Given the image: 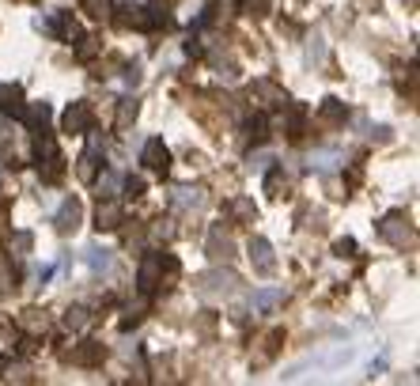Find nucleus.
<instances>
[{"mask_svg":"<svg viewBox=\"0 0 420 386\" xmlns=\"http://www.w3.org/2000/svg\"><path fill=\"white\" fill-rule=\"evenodd\" d=\"M38 167H42V178H46V182H57L61 174H64V159H61V151H53V156L38 159Z\"/></svg>","mask_w":420,"mask_h":386,"instance_id":"21","label":"nucleus"},{"mask_svg":"<svg viewBox=\"0 0 420 386\" xmlns=\"http://www.w3.org/2000/svg\"><path fill=\"white\" fill-rule=\"evenodd\" d=\"M140 292H156V288H163V257L159 254H148L140 261Z\"/></svg>","mask_w":420,"mask_h":386,"instance_id":"7","label":"nucleus"},{"mask_svg":"<svg viewBox=\"0 0 420 386\" xmlns=\"http://www.w3.org/2000/svg\"><path fill=\"white\" fill-rule=\"evenodd\" d=\"M125 84H129V87L140 84V64H129V68H125Z\"/></svg>","mask_w":420,"mask_h":386,"instance_id":"41","label":"nucleus"},{"mask_svg":"<svg viewBox=\"0 0 420 386\" xmlns=\"http://www.w3.org/2000/svg\"><path fill=\"white\" fill-rule=\"evenodd\" d=\"M345 118H349V110H345L341 99H326V102H322V110H318V122L322 125H341Z\"/></svg>","mask_w":420,"mask_h":386,"instance_id":"18","label":"nucleus"},{"mask_svg":"<svg viewBox=\"0 0 420 386\" xmlns=\"http://www.w3.org/2000/svg\"><path fill=\"white\" fill-rule=\"evenodd\" d=\"M250 261H254V269L262 273V277H269V273L277 269V257H273L269 239H262V235H254V239H250Z\"/></svg>","mask_w":420,"mask_h":386,"instance_id":"6","label":"nucleus"},{"mask_svg":"<svg viewBox=\"0 0 420 386\" xmlns=\"http://www.w3.org/2000/svg\"><path fill=\"white\" fill-rule=\"evenodd\" d=\"M80 8H84L91 19H107V15L114 12V4H110V0H80Z\"/></svg>","mask_w":420,"mask_h":386,"instance_id":"27","label":"nucleus"},{"mask_svg":"<svg viewBox=\"0 0 420 386\" xmlns=\"http://www.w3.org/2000/svg\"><path fill=\"white\" fill-rule=\"evenodd\" d=\"M231 212H235L242 223H254V220H257V208H254V201H242V197H239V201H231Z\"/></svg>","mask_w":420,"mask_h":386,"instance_id":"33","label":"nucleus"},{"mask_svg":"<svg viewBox=\"0 0 420 386\" xmlns=\"http://www.w3.org/2000/svg\"><path fill=\"white\" fill-rule=\"evenodd\" d=\"M121 190H125V197H140V193L148 190V182H144L140 174H129V178L121 182Z\"/></svg>","mask_w":420,"mask_h":386,"instance_id":"35","label":"nucleus"},{"mask_svg":"<svg viewBox=\"0 0 420 386\" xmlns=\"http://www.w3.org/2000/svg\"><path fill=\"white\" fill-rule=\"evenodd\" d=\"M334 254H337V257H352V254H356V243H352V239H337V243H334Z\"/></svg>","mask_w":420,"mask_h":386,"instance_id":"38","label":"nucleus"},{"mask_svg":"<svg viewBox=\"0 0 420 386\" xmlns=\"http://www.w3.org/2000/svg\"><path fill=\"white\" fill-rule=\"evenodd\" d=\"M38 27H42V30H50V35H57V38H76V35H80L69 12H57L50 23H42V19H38Z\"/></svg>","mask_w":420,"mask_h":386,"instance_id":"17","label":"nucleus"},{"mask_svg":"<svg viewBox=\"0 0 420 386\" xmlns=\"http://www.w3.org/2000/svg\"><path fill=\"white\" fill-rule=\"evenodd\" d=\"M95 186H99V197H114L121 190V178L118 174H95Z\"/></svg>","mask_w":420,"mask_h":386,"instance_id":"31","label":"nucleus"},{"mask_svg":"<svg viewBox=\"0 0 420 386\" xmlns=\"http://www.w3.org/2000/svg\"><path fill=\"white\" fill-rule=\"evenodd\" d=\"M84 261H87V269H95V273H99V269H110V250H107V246H87V250H84Z\"/></svg>","mask_w":420,"mask_h":386,"instance_id":"22","label":"nucleus"},{"mask_svg":"<svg viewBox=\"0 0 420 386\" xmlns=\"http://www.w3.org/2000/svg\"><path fill=\"white\" fill-rule=\"evenodd\" d=\"M136 114H140V102H136V99H121V107H118V129H121V133L136 122Z\"/></svg>","mask_w":420,"mask_h":386,"instance_id":"24","label":"nucleus"},{"mask_svg":"<svg viewBox=\"0 0 420 386\" xmlns=\"http://www.w3.org/2000/svg\"><path fill=\"white\" fill-rule=\"evenodd\" d=\"M193 284H197V292H201V295L216 300V295H231V292H235L239 277H235L231 269H208V273H201Z\"/></svg>","mask_w":420,"mask_h":386,"instance_id":"1","label":"nucleus"},{"mask_svg":"<svg viewBox=\"0 0 420 386\" xmlns=\"http://www.w3.org/2000/svg\"><path fill=\"white\" fill-rule=\"evenodd\" d=\"M23 107H27V102H23V87L19 84H4L0 87V110H4L8 118H19Z\"/></svg>","mask_w":420,"mask_h":386,"instance_id":"15","label":"nucleus"},{"mask_svg":"<svg viewBox=\"0 0 420 386\" xmlns=\"http://www.w3.org/2000/svg\"><path fill=\"white\" fill-rule=\"evenodd\" d=\"M185 53H201V42L193 35H190V42H185Z\"/></svg>","mask_w":420,"mask_h":386,"instance_id":"44","label":"nucleus"},{"mask_svg":"<svg viewBox=\"0 0 420 386\" xmlns=\"http://www.w3.org/2000/svg\"><path fill=\"white\" fill-rule=\"evenodd\" d=\"M265 190H269V197H284V193H288L284 171H269V174H265Z\"/></svg>","mask_w":420,"mask_h":386,"instance_id":"28","label":"nucleus"},{"mask_svg":"<svg viewBox=\"0 0 420 386\" xmlns=\"http://www.w3.org/2000/svg\"><path fill=\"white\" fill-rule=\"evenodd\" d=\"M246 136H250L254 144H265V136H269V122H265V114H254V118H250V122H246Z\"/></svg>","mask_w":420,"mask_h":386,"instance_id":"25","label":"nucleus"},{"mask_svg":"<svg viewBox=\"0 0 420 386\" xmlns=\"http://www.w3.org/2000/svg\"><path fill=\"white\" fill-rule=\"evenodd\" d=\"M273 8V0H239V12L242 15H254V19H265Z\"/></svg>","mask_w":420,"mask_h":386,"instance_id":"26","label":"nucleus"},{"mask_svg":"<svg viewBox=\"0 0 420 386\" xmlns=\"http://www.w3.org/2000/svg\"><path fill=\"white\" fill-rule=\"evenodd\" d=\"M280 303H284V288H257V292L250 295V307H254L257 315H269Z\"/></svg>","mask_w":420,"mask_h":386,"instance_id":"14","label":"nucleus"},{"mask_svg":"<svg viewBox=\"0 0 420 386\" xmlns=\"http://www.w3.org/2000/svg\"><path fill=\"white\" fill-rule=\"evenodd\" d=\"M0 367H4V364H0Z\"/></svg>","mask_w":420,"mask_h":386,"instance_id":"46","label":"nucleus"},{"mask_svg":"<svg viewBox=\"0 0 420 386\" xmlns=\"http://www.w3.org/2000/svg\"><path fill=\"white\" fill-rule=\"evenodd\" d=\"M95 53H99V38L84 35V38H80V46H76V61H91Z\"/></svg>","mask_w":420,"mask_h":386,"instance_id":"32","label":"nucleus"},{"mask_svg":"<svg viewBox=\"0 0 420 386\" xmlns=\"http://www.w3.org/2000/svg\"><path fill=\"white\" fill-rule=\"evenodd\" d=\"M140 163H144V167H152V171H159V174H167V167H171V151H167V144L159 140V136H152V140L144 144Z\"/></svg>","mask_w":420,"mask_h":386,"instance_id":"5","label":"nucleus"},{"mask_svg":"<svg viewBox=\"0 0 420 386\" xmlns=\"http://www.w3.org/2000/svg\"><path fill=\"white\" fill-rule=\"evenodd\" d=\"M8 292V265H0V295Z\"/></svg>","mask_w":420,"mask_h":386,"instance_id":"43","label":"nucleus"},{"mask_svg":"<svg viewBox=\"0 0 420 386\" xmlns=\"http://www.w3.org/2000/svg\"><path fill=\"white\" fill-rule=\"evenodd\" d=\"M80 220H84V205H80L76 197H69V201L57 208V216H53V223H57L61 235H72V231L80 228Z\"/></svg>","mask_w":420,"mask_h":386,"instance_id":"9","label":"nucleus"},{"mask_svg":"<svg viewBox=\"0 0 420 386\" xmlns=\"http://www.w3.org/2000/svg\"><path fill=\"white\" fill-rule=\"evenodd\" d=\"M64 326H69V329H87V326H91V315H87L84 307H69V311H64Z\"/></svg>","mask_w":420,"mask_h":386,"instance_id":"30","label":"nucleus"},{"mask_svg":"<svg viewBox=\"0 0 420 386\" xmlns=\"http://www.w3.org/2000/svg\"><path fill=\"white\" fill-rule=\"evenodd\" d=\"M148 27H167L171 23V0H148Z\"/></svg>","mask_w":420,"mask_h":386,"instance_id":"19","label":"nucleus"},{"mask_svg":"<svg viewBox=\"0 0 420 386\" xmlns=\"http://www.w3.org/2000/svg\"><path fill=\"white\" fill-rule=\"evenodd\" d=\"M102 360H107V349L99 341H84L80 349H72V364H80V367H99Z\"/></svg>","mask_w":420,"mask_h":386,"instance_id":"13","label":"nucleus"},{"mask_svg":"<svg viewBox=\"0 0 420 386\" xmlns=\"http://www.w3.org/2000/svg\"><path fill=\"white\" fill-rule=\"evenodd\" d=\"M12 246H15V254H27L30 250V235H27V231H19V235L12 239Z\"/></svg>","mask_w":420,"mask_h":386,"instance_id":"40","label":"nucleus"},{"mask_svg":"<svg viewBox=\"0 0 420 386\" xmlns=\"http://www.w3.org/2000/svg\"><path fill=\"white\" fill-rule=\"evenodd\" d=\"M311 163L326 171V167H334V163H337V151H318V156H311Z\"/></svg>","mask_w":420,"mask_h":386,"instance_id":"39","label":"nucleus"},{"mask_svg":"<svg viewBox=\"0 0 420 386\" xmlns=\"http://www.w3.org/2000/svg\"><path fill=\"white\" fill-rule=\"evenodd\" d=\"M326 57V46H322V35H311V42H307V61H322Z\"/></svg>","mask_w":420,"mask_h":386,"instance_id":"36","label":"nucleus"},{"mask_svg":"<svg viewBox=\"0 0 420 386\" xmlns=\"http://www.w3.org/2000/svg\"><path fill=\"white\" fill-rule=\"evenodd\" d=\"M110 15H114V23L121 30H144L148 27V12H144L140 4H121L118 12H110Z\"/></svg>","mask_w":420,"mask_h":386,"instance_id":"10","label":"nucleus"},{"mask_svg":"<svg viewBox=\"0 0 420 386\" xmlns=\"http://www.w3.org/2000/svg\"><path fill=\"white\" fill-rule=\"evenodd\" d=\"M288 136H292V140H303V107H292V118H288Z\"/></svg>","mask_w":420,"mask_h":386,"instance_id":"34","label":"nucleus"},{"mask_svg":"<svg viewBox=\"0 0 420 386\" xmlns=\"http://www.w3.org/2000/svg\"><path fill=\"white\" fill-rule=\"evenodd\" d=\"M254 99H265L262 107H277V110L288 107V95L280 91L277 84H269V80H257V84H254Z\"/></svg>","mask_w":420,"mask_h":386,"instance_id":"16","label":"nucleus"},{"mask_svg":"<svg viewBox=\"0 0 420 386\" xmlns=\"http://www.w3.org/2000/svg\"><path fill=\"white\" fill-rule=\"evenodd\" d=\"M121 223H125V208H121L114 197H102L99 201V212H95V228H99V231H118Z\"/></svg>","mask_w":420,"mask_h":386,"instance_id":"4","label":"nucleus"},{"mask_svg":"<svg viewBox=\"0 0 420 386\" xmlns=\"http://www.w3.org/2000/svg\"><path fill=\"white\" fill-rule=\"evenodd\" d=\"M174 205H179V208H201V205H205V190H197V186L174 190Z\"/></svg>","mask_w":420,"mask_h":386,"instance_id":"20","label":"nucleus"},{"mask_svg":"<svg viewBox=\"0 0 420 386\" xmlns=\"http://www.w3.org/2000/svg\"><path fill=\"white\" fill-rule=\"evenodd\" d=\"M378 235H383L390 246H405L409 239H413V228H409V220L401 212H390V216L378 220Z\"/></svg>","mask_w":420,"mask_h":386,"instance_id":"3","label":"nucleus"},{"mask_svg":"<svg viewBox=\"0 0 420 386\" xmlns=\"http://www.w3.org/2000/svg\"><path fill=\"white\" fill-rule=\"evenodd\" d=\"M91 122H95V110H91V102H87V99L69 102V110L61 114V129H64V133H76V136L87 133Z\"/></svg>","mask_w":420,"mask_h":386,"instance_id":"2","label":"nucleus"},{"mask_svg":"<svg viewBox=\"0 0 420 386\" xmlns=\"http://www.w3.org/2000/svg\"><path fill=\"white\" fill-rule=\"evenodd\" d=\"M269 163H273L269 151H257V156H250V171H269Z\"/></svg>","mask_w":420,"mask_h":386,"instance_id":"37","label":"nucleus"},{"mask_svg":"<svg viewBox=\"0 0 420 386\" xmlns=\"http://www.w3.org/2000/svg\"><path fill=\"white\" fill-rule=\"evenodd\" d=\"M23 329H30V333H42V329H46V311L27 307V311H23Z\"/></svg>","mask_w":420,"mask_h":386,"instance_id":"29","label":"nucleus"},{"mask_svg":"<svg viewBox=\"0 0 420 386\" xmlns=\"http://www.w3.org/2000/svg\"><path fill=\"white\" fill-rule=\"evenodd\" d=\"M15 352H23L19 329H0V356H15Z\"/></svg>","mask_w":420,"mask_h":386,"instance_id":"23","label":"nucleus"},{"mask_svg":"<svg viewBox=\"0 0 420 386\" xmlns=\"http://www.w3.org/2000/svg\"><path fill=\"white\" fill-rule=\"evenodd\" d=\"M409 8H417V0H409Z\"/></svg>","mask_w":420,"mask_h":386,"instance_id":"45","label":"nucleus"},{"mask_svg":"<svg viewBox=\"0 0 420 386\" xmlns=\"http://www.w3.org/2000/svg\"><path fill=\"white\" fill-rule=\"evenodd\" d=\"M208 257H212V261H231V257H235V243H231V235L223 228L208 231Z\"/></svg>","mask_w":420,"mask_h":386,"instance_id":"11","label":"nucleus"},{"mask_svg":"<svg viewBox=\"0 0 420 386\" xmlns=\"http://www.w3.org/2000/svg\"><path fill=\"white\" fill-rule=\"evenodd\" d=\"M0 235H8V201L0 197Z\"/></svg>","mask_w":420,"mask_h":386,"instance_id":"42","label":"nucleus"},{"mask_svg":"<svg viewBox=\"0 0 420 386\" xmlns=\"http://www.w3.org/2000/svg\"><path fill=\"white\" fill-rule=\"evenodd\" d=\"M50 118H53V110H50V102H30V107H23V114H19V122L30 129V133H42L46 125H50Z\"/></svg>","mask_w":420,"mask_h":386,"instance_id":"12","label":"nucleus"},{"mask_svg":"<svg viewBox=\"0 0 420 386\" xmlns=\"http://www.w3.org/2000/svg\"><path fill=\"white\" fill-rule=\"evenodd\" d=\"M91 133V129H87ZM99 151H102V136L99 133H91V148L80 156V163H76V174L84 182H95V174H99Z\"/></svg>","mask_w":420,"mask_h":386,"instance_id":"8","label":"nucleus"}]
</instances>
